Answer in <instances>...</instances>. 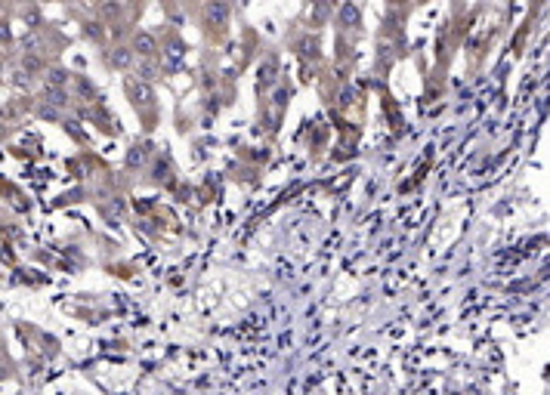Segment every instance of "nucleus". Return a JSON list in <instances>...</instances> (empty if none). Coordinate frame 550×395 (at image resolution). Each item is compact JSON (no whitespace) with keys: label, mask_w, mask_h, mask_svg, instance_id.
Segmentation results:
<instances>
[{"label":"nucleus","mask_w":550,"mask_h":395,"mask_svg":"<svg viewBox=\"0 0 550 395\" xmlns=\"http://www.w3.org/2000/svg\"><path fill=\"white\" fill-rule=\"evenodd\" d=\"M204 19H207V25H226V19H229V6H226L223 0H210L207 9H204Z\"/></svg>","instance_id":"obj_1"},{"label":"nucleus","mask_w":550,"mask_h":395,"mask_svg":"<svg viewBox=\"0 0 550 395\" xmlns=\"http://www.w3.org/2000/svg\"><path fill=\"white\" fill-rule=\"evenodd\" d=\"M340 22L346 25V28H356V25L362 22L359 6H356V3H343V6H340Z\"/></svg>","instance_id":"obj_2"},{"label":"nucleus","mask_w":550,"mask_h":395,"mask_svg":"<svg viewBox=\"0 0 550 395\" xmlns=\"http://www.w3.org/2000/svg\"><path fill=\"white\" fill-rule=\"evenodd\" d=\"M127 90H130L136 105H139V102H152V90L145 84H139V81H130V84H127Z\"/></svg>","instance_id":"obj_3"},{"label":"nucleus","mask_w":550,"mask_h":395,"mask_svg":"<svg viewBox=\"0 0 550 395\" xmlns=\"http://www.w3.org/2000/svg\"><path fill=\"white\" fill-rule=\"evenodd\" d=\"M133 46L139 49L142 56H152V53H155V37L142 31V34H136V41H133Z\"/></svg>","instance_id":"obj_4"},{"label":"nucleus","mask_w":550,"mask_h":395,"mask_svg":"<svg viewBox=\"0 0 550 395\" xmlns=\"http://www.w3.org/2000/svg\"><path fill=\"white\" fill-rule=\"evenodd\" d=\"M130 59H133V53H130V49H115V53H112V65L124 68V65H130Z\"/></svg>","instance_id":"obj_5"},{"label":"nucleus","mask_w":550,"mask_h":395,"mask_svg":"<svg viewBox=\"0 0 550 395\" xmlns=\"http://www.w3.org/2000/svg\"><path fill=\"white\" fill-rule=\"evenodd\" d=\"M164 53H167V59H170V62L176 65V62H180V59H183V44H180V41H170V44H167V49H164Z\"/></svg>","instance_id":"obj_6"},{"label":"nucleus","mask_w":550,"mask_h":395,"mask_svg":"<svg viewBox=\"0 0 550 395\" xmlns=\"http://www.w3.org/2000/svg\"><path fill=\"white\" fill-rule=\"evenodd\" d=\"M142 161H145V152H142L139 145H133V148H130V154H127V164L136 167V164H142Z\"/></svg>","instance_id":"obj_7"},{"label":"nucleus","mask_w":550,"mask_h":395,"mask_svg":"<svg viewBox=\"0 0 550 395\" xmlns=\"http://www.w3.org/2000/svg\"><path fill=\"white\" fill-rule=\"evenodd\" d=\"M272 77H275V65H272V62H266V65L260 68V81H263V84H269Z\"/></svg>","instance_id":"obj_8"},{"label":"nucleus","mask_w":550,"mask_h":395,"mask_svg":"<svg viewBox=\"0 0 550 395\" xmlns=\"http://www.w3.org/2000/svg\"><path fill=\"white\" fill-rule=\"evenodd\" d=\"M139 74L145 77V81H152V77H158V74H155V65H152V62H142V68H139Z\"/></svg>","instance_id":"obj_9"},{"label":"nucleus","mask_w":550,"mask_h":395,"mask_svg":"<svg viewBox=\"0 0 550 395\" xmlns=\"http://www.w3.org/2000/svg\"><path fill=\"white\" fill-rule=\"evenodd\" d=\"M50 102H53V105H62V102H65V93L53 87V90H50Z\"/></svg>","instance_id":"obj_10"},{"label":"nucleus","mask_w":550,"mask_h":395,"mask_svg":"<svg viewBox=\"0 0 550 395\" xmlns=\"http://www.w3.org/2000/svg\"><path fill=\"white\" fill-rule=\"evenodd\" d=\"M50 84L53 87H62L65 84V71H50Z\"/></svg>","instance_id":"obj_11"}]
</instances>
